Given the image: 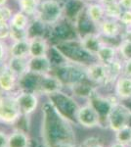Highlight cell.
Here are the masks:
<instances>
[{
    "label": "cell",
    "instance_id": "obj_1",
    "mask_svg": "<svg viewBox=\"0 0 131 147\" xmlns=\"http://www.w3.org/2000/svg\"><path fill=\"white\" fill-rule=\"evenodd\" d=\"M40 134L44 147H77L73 124L57 112L49 101L42 106Z\"/></svg>",
    "mask_w": 131,
    "mask_h": 147
},
{
    "label": "cell",
    "instance_id": "obj_2",
    "mask_svg": "<svg viewBox=\"0 0 131 147\" xmlns=\"http://www.w3.org/2000/svg\"><path fill=\"white\" fill-rule=\"evenodd\" d=\"M48 101L64 118L69 120L73 125H77V115L79 106L73 97L60 91L48 96Z\"/></svg>",
    "mask_w": 131,
    "mask_h": 147
},
{
    "label": "cell",
    "instance_id": "obj_3",
    "mask_svg": "<svg viewBox=\"0 0 131 147\" xmlns=\"http://www.w3.org/2000/svg\"><path fill=\"white\" fill-rule=\"evenodd\" d=\"M64 13V7L58 0H42L35 20L42 25L52 26L59 22Z\"/></svg>",
    "mask_w": 131,
    "mask_h": 147
},
{
    "label": "cell",
    "instance_id": "obj_4",
    "mask_svg": "<svg viewBox=\"0 0 131 147\" xmlns=\"http://www.w3.org/2000/svg\"><path fill=\"white\" fill-rule=\"evenodd\" d=\"M131 111L123 102H118L114 104L110 110L107 120V125L112 131L116 132L123 127L130 125Z\"/></svg>",
    "mask_w": 131,
    "mask_h": 147
},
{
    "label": "cell",
    "instance_id": "obj_5",
    "mask_svg": "<svg viewBox=\"0 0 131 147\" xmlns=\"http://www.w3.org/2000/svg\"><path fill=\"white\" fill-rule=\"evenodd\" d=\"M23 117L14 94H5L0 97V123L14 125Z\"/></svg>",
    "mask_w": 131,
    "mask_h": 147
},
{
    "label": "cell",
    "instance_id": "obj_6",
    "mask_svg": "<svg viewBox=\"0 0 131 147\" xmlns=\"http://www.w3.org/2000/svg\"><path fill=\"white\" fill-rule=\"evenodd\" d=\"M64 84L56 75L50 73L44 75H38L37 84L34 92L38 95L50 96L54 93L62 91Z\"/></svg>",
    "mask_w": 131,
    "mask_h": 147
},
{
    "label": "cell",
    "instance_id": "obj_7",
    "mask_svg": "<svg viewBox=\"0 0 131 147\" xmlns=\"http://www.w3.org/2000/svg\"><path fill=\"white\" fill-rule=\"evenodd\" d=\"M77 125L86 129L102 127V121L99 113L89 101L82 106H79L77 115Z\"/></svg>",
    "mask_w": 131,
    "mask_h": 147
},
{
    "label": "cell",
    "instance_id": "obj_8",
    "mask_svg": "<svg viewBox=\"0 0 131 147\" xmlns=\"http://www.w3.org/2000/svg\"><path fill=\"white\" fill-rule=\"evenodd\" d=\"M18 107L24 117H30L36 111L39 104L38 94L33 91L18 90L14 94Z\"/></svg>",
    "mask_w": 131,
    "mask_h": 147
},
{
    "label": "cell",
    "instance_id": "obj_9",
    "mask_svg": "<svg viewBox=\"0 0 131 147\" xmlns=\"http://www.w3.org/2000/svg\"><path fill=\"white\" fill-rule=\"evenodd\" d=\"M85 77L87 80L92 82L96 85H103L106 86L110 84V78H109V71L107 65L100 62L91 63L85 68Z\"/></svg>",
    "mask_w": 131,
    "mask_h": 147
},
{
    "label": "cell",
    "instance_id": "obj_10",
    "mask_svg": "<svg viewBox=\"0 0 131 147\" xmlns=\"http://www.w3.org/2000/svg\"><path fill=\"white\" fill-rule=\"evenodd\" d=\"M19 89V78L11 71L7 63L0 66V91L2 94H15Z\"/></svg>",
    "mask_w": 131,
    "mask_h": 147
},
{
    "label": "cell",
    "instance_id": "obj_11",
    "mask_svg": "<svg viewBox=\"0 0 131 147\" xmlns=\"http://www.w3.org/2000/svg\"><path fill=\"white\" fill-rule=\"evenodd\" d=\"M96 28L98 34L106 38H116L123 32V27L120 22L114 19L105 18Z\"/></svg>",
    "mask_w": 131,
    "mask_h": 147
},
{
    "label": "cell",
    "instance_id": "obj_12",
    "mask_svg": "<svg viewBox=\"0 0 131 147\" xmlns=\"http://www.w3.org/2000/svg\"><path fill=\"white\" fill-rule=\"evenodd\" d=\"M28 71L35 75H44L52 72V63L48 55L28 59Z\"/></svg>",
    "mask_w": 131,
    "mask_h": 147
},
{
    "label": "cell",
    "instance_id": "obj_13",
    "mask_svg": "<svg viewBox=\"0 0 131 147\" xmlns=\"http://www.w3.org/2000/svg\"><path fill=\"white\" fill-rule=\"evenodd\" d=\"M104 43L105 41L101 38V35L99 34H87L82 36L80 40L81 47L92 56H96L97 52Z\"/></svg>",
    "mask_w": 131,
    "mask_h": 147
},
{
    "label": "cell",
    "instance_id": "obj_14",
    "mask_svg": "<svg viewBox=\"0 0 131 147\" xmlns=\"http://www.w3.org/2000/svg\"><path fill=\"white\" fill-rule=\"evenodd\" d=\"M30 58L33 57H42L48 54L49 44L43 36L35 35L30 36Z\"/></svg>",
    "mask_w": 131,
    "mask_h": 147
},
{
    "label": "cell",
    "instance_id": "obj_15",
    "mask_svg": "<svg viewBox=\"0 0 131 147\" xmlns=\"http://www.w3.org/2000/svg\"><path fill=\"white\" fill-rule=\"evenodd\" d=\"M115 94L120 101L131 98V78L121 75L115 82Z\"/></svg>",
    "mask_w": 131,
    "mask_h": 147
},
{
    "label": "cell",
    "instance_id": "obj_16",
    "mask_svg": "<svg viewBox=\"0 0 131 147\" xmlns=\"http://www.w3.org/2000/svg\"><path fill=\"white\" fill-rule=\"evenodd\" d=\"M8 147H32V137L27 130L15 129L8 136Z\"/></svg>",
    "mask_w": 131,
    "mask_h": 147
},
{
    "label": "cell",
    "instance_id": "obj_17",
    "mask_svg": "<svg viewBox=\"0 0 131 147\" xmlns=\"http://www.w3.org/2000/svg\"><path fill=\"white\" fill-rule=\"evenodd\" d=\"M12 32H30V17L19 10L9 20Z\"/></svg>",
    "mask_w": 131,
    "mask_h": 147
},
{
    "label": "cell",
    "instance_id": "obj_18",
    "mask_svg": "<svg viewBox=\"0 0 131 147\" xmlns=\"http://www.w3.org/2000/svg\"><path fill=\"white\" fill-rule=\"evenodd\" d=\"M97 61L100 63H103L105 65H110L118 58V47L110 45L108 43L103 44V46L97 52L96 56Z\"/></svg>",
    "mask_w": 131,
    "mask_h": 147
},
{
    "label": "cell",
    "instance_id": "obj_19",
    "mask_svg": "<svg viewBox=\"0 0 131 147\" xmlns=\"http://www.w3.org/2000/svg\"><path fill=\"white\" fill-rule=\"evenodd\" d=\"M9 56L15 58H30V41L28 38L14 40L9 46Z\"/></svg>",
    "mask_w": 131,
    "mask_h": 147
},
{
    "label": "cell",
    "instance_id": "obj_20",
    "mask_svg": "<svg viewBox=\"0 0 131 147\" xmlns=\"http://www.w3.org/2000/svg\"><path fill=\"white\" fill-rule=\"evenodd\" d=\"M85 13L90 22L96 27L106 18L104 6L99 2H92V3L87 4Z\"/></svg>",
    "mask_w": 131,
    "mask_h": 147
},
{
    "label": "cell",
    "instance_id": "obj_21",
    "mask_svg": "<svg viewBox=\"0 0 131 147\" xmlns=\"http://www.w3.org/2000/svg\"><path fill=\"white\" fill-rule=\"evenodd\" d=\"M28 59L30 58H15V57H10L7 61V65L11 69L19 80L25 77L27 74L30 73L28 71Z\"/></svg>",
    "mask_w": 131,
    "mask_h": 147
},
{
    "label": "cell",
    "instance_id": "obj_22",
    "mask_svg": "<svg viewBox=\"0 0 131 147\" xmlns=\"http://www.w3.org/2000/svg\"><path fill=\"white\" fill-rule=\"evenodd\" d=\"M70 87L71 88L73 95L78 96L80 98L88 99V100L97 92L96 88L94 87V84L90 82L89 80H88V82L81 80V82L73 84Z\"/></svg>",
    "mask_w": 131,
    "mask_h": 147
},
{
    "label": "cell",
    "instance_id": "obj_23",
    "mask_svg": "<svg viewBox=\"0 0 131 147\" xmlns=\"http://www.w3.org/2000/svg\"><path fill=\"white\" fill-rule=\"evenodd\" d=\"M41 1L42 0H18L19 9L28 17H34L38 11Z\"/></svg>",
    "mask_w": 131,
    "mask_h": 147
},
{
    "label": "cell",
    "instance_id": "obj_24",
    "mask_svg": "<svg viewBox=\"0 0 131 147\" xmlns=\"http://www.w3.org/2000/svg\"><path fill=\"white\" fill-rule=\"evenodd\" d=\"M105 15H106V18L109 19H114V20H118L121 17V14L124 11L121 6L118 4V2L116 1L115 3H111L108 4V5H105Z\"/></svg>",
    "mask_w": 131,
    "mask_h": 147
},
{
    "label": "cell",
    "instance_id": "obj_25",
    "mask_svg": "<svg viewBox=\"0 0 131 147\" xmlns=\"http://www.w3.org/2000/svg\"><path fill=\"white\" fill-rule=\"evenodd\" d=\"M116 134V141L123 143L127 146L131 145V127L127 125V127H123L120 130H118Z\"/></svg>",
    "mask_w": 131,
    "mask_h": 147
},
{
    "label": "cell",
    "instance_id": "obj_26",
    "mask_svg": "<svg viewBox=\"0 0 131 147\" xmlns=\"http://www.w3.org/2000/svg\"><path fill=\"white\" fill-rule=\"evenodd\" d=\"M118 50L121 60L131 59V41L127 39H121L120 45L118 46Z\"/></svg>",
    "mask_w": 131,
    "mask_h": 147
},
{
    "label": "cell",
    "instance_id": "obj_27",
    "mask_svg": "<svg viewBox=\"0 0 131 147\" xmlns=\"http://www.w3.org/2000/svg\"><path fill=\"white\" fill-rule=\"evenodd\" d=\"M11 27L9 21L0 20V40L5 41L6 39H10Z\"/></svg>",
    "mask_w": 131,
    "mask_h": 147
},
{
    "label": "cell",
    "instance_id": "obj_28",
    "mask_svg": "<svg viewBox=\"0 0 131 147\" xmlns=\"http://www.w3.org/2000/svg\"><path fill=\"white\" fill-rule=\"evenodd\" d=\"M120 22L125 30H131V10H124L122 12Z\"/></svg>",
    "mask_w": 131,
    "mask_h": 147
},
{
    "label": "cell",
    "instance_id": "obj_29",
    "mask_svg": "<svg viewBox=\"0 0 131 147\" xmlns=\"http://www.w3.org/2000/svg\"><path fill=\"white\" fill-rule=\"evenodd\" d=\"M9 55V47H7L6 43L3 40H0V66L6 63V58Z\"/></svg>",
    "mask_w": 131,
    "mask_h": 147
},
{
    "label": "cell",
    "instance_id": "obj_30",
    "mask_svg": "<svg viewBox=\"0 0 131 147\" xmlns=\"http://www.w3.org/2000/svg\"><path fill=\"white\" fill-rule=\"evenodd\" d=\"M80 147H104L99 142V139L97 137H88L85 140L82 141Z\"/></svg>",
    "mask_w": 131,
    "mask_h": 147
},
{
    "label": "cell",
    "instance_id": "obj_31",
    "mask_svg": "<svg viewBox=\"0 0 131 147\" xmlns=\"http://www.w3.org/2000/svg\"><path fill=\"white\" fill-rule=\"evenodd\" d=\"M122 75L126 77L131 78V59L123 60V67H122Z\"/></svg>",
    "mask_w": 131,
    "mask_h": 147
},
{
    "label": "cell",
    "instance_id": "obj_32",
    "mask_svg": "<svg viewBox=\"0 0 131 147\" xmlns=\"http://www.w3.org/2000/svg\"><path fill=\"white\" fill-rule=\"evenodd\" d=\"M8 136L5 131L0 130V147H8Z\"/></svg>",
    "mask_w": 131,
    "mask_h": 147
},
{
    "label": "cell",
    "instance_id": "obj_33",
    "mask_svg": "<svg viewBox=\"0 0 131 147\" xmlns=\"http://www.w3.org/2000/svg\"><path fill=\"white\" fill-rule=\"evenodd\" d=\"M123 10H131V0H118Z\"/></svg>",
    "mask_w": 131,
    "mask_h": 147
},
{
    "label": "cell",
    "instance_id": "obj_34",
    "mask_svg": "<svg viewBox=\"0 0 131 147\" xmlns=\"http://www.w3.org/2000/svg\"><path fill=\"white\" fill-rule=\"evenodd\" d=\"M118 0H98L97 2H99L100 4H102L103 6L105 5H108V4H111V3H115Z\"/></svg>",
    "mask_w": 131,
    "mask_h": 147
},
{
    "label": "cell",
    "instance_id": "obj_35",
    "mask_svg": "<svg viewBox=\"0 0 131 147\" xmlns=\"http://www.w3.org/2000/svg\"><path fill=\"white\" fill-rule=\"evenodd\" d=\"M110 147H129V146L125 145V144H123V143H120V142L116 141V142H114L113 144H111Z\"/></svg>",
    "mask_w": 131,
    "mask_h": 147
},
{
    "label": "cell",
    "instance_id": "obj_36",
    "mask_svg": "<svg viewBox=\"0 0 131 147\" xmlns=\"http://www.w3.org/2000/svg\"><path fill=\"white\" fill-rule=\"evenodd\" d=\"M121 102H123V103L125 104L126 106L128 107V109L131 111V98L130 99H128V100H125V101H121Z\"/></svg>",
    "mask_w": 131,
    "mask_h": 147
},
{
    "label": "cell",
    "instance_id": "obj_37",
    "mask_svg": "<svg viewBox=\"0 0 131 147\" xmlns=\"http://www.w3.org/2000/svg\"><path fill=\"white\" fill-rule=\"evenodd\" d=\"M7 3H8V0H0V7L6 6Z\"/></svg>",
    "mask_w": 131,
    "mask_h": 147
},
{
    "label": "cell",
    "instance_id": "obj_38",
    "mask_svg": "<svg viewBox=\"0 0 131 147\" xmlns=\"http://www.w3.org/2000/svg\"><path fill=\"white\" fill-rule=\"evenodd\" d=\"M85 1L89 2V3H92V2H97L98 0H85Z\"/></svg>",
    "mask_w": 131,
    "mask_h": 147
},
{
    "label": "cell",
    "instance_id": "obj_39",
    "mask_svg": "<svg viewBox=\"0 0 131 147\" xmlns=\"http://www.w3.org/2000/svg\"><path fill=\"white\" fill-rule=\"evenodd\" d=\"M129 147H131V145H130V146H129Z\"/></svg>",
    "mask_w": 131,
    "mask_h": 147
},
{
    "label": "cell",
    "instance_id": "obj_40",
    "mask_svg": "<svg viewBox=\"0 0 131 147\" xmlns=\"http://www.w3.org/2000/svg\"><path fill=\"white\" fill-rule=\"evenodd\" d=\"M0 20H1V19H0Z\"/></svg>",
    "mask_w": 131,
    "mask_h": 147
}]
</instances>
